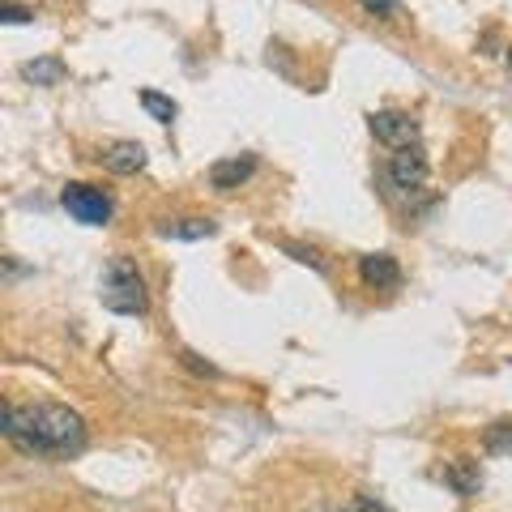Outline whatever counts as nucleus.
Here are the masks:
<instances>
[{
  "label": "nucleus",
  "mask_w": 512,
  "mask_h": 512,
  "mask_svg": "<svg viewBox=\"0 0 512 512\" xmlns=\"http://www.w3.org/2000/svg\"><path fill=\"white\" fill-rule=\"evenodd\" d=\"M508 64H512V47H508Z\"/></svg>",
  "instance_id": "6ab92c4d"
},
{
  "label": "nucleus",
  "mask_w": 512,
  "mask_h": 512,
  "mask_svg": "<svg viewBox=\"0 0 512 512\" xmlns=\"http://www.w3.org/2000/svg\"><path fill=\"white\" fill-rule=\"evenodd\" d=\"M286 252H291L299 265H312V269H320V274H325V261H320V252H316V248H303V244H286Z\"/></svg>",
  "instance_id": "2eb2a0df"
},
{
  "label": "nucleus",
  "mask_w": 512,
  "mask_h": 512,
  "mask_svg": "<svg viewBox=\"0 0 512 512\" xmlns=\"http://www.w3.org/2000/svg\"><path fill=\"white\" fill-rule=\"evenodd\" d=\"M99 299H103V308L116 312V316H146L150 291H146V278H141L137 261L111 256L107 269H103V282H99Z\"/></svg>",
  "instance_id": "f03ea898"
},
{
  "label": "nucleus",
  "mask_w": 512,
  "mask_h": 512,
  "mask_svg": "<svg viewBox=\"0 0 512 512\" xmlns=\"http://www.w3.org/2000/svg\"><path fill=\"white\" fill-rule=\"evenodd\" d=\"M359 278H363V286H372V291H397V286H402V265H397V256H389V252H367V256H359Z\"/></svg>",
  "instance_id": "423d86ee"
},
{
  "label": "nucleus",
  "mask_w": 512,
  "mask_h": 512,
  "mask_svg": "<svg viewBox=\"0 0 512 512\" xmlns=\"http://www.w3.org/2000/svg\"><path fill=\"white\" fill-rule=\"evenodd\" d=\"M64 60H56V56H43V60H30V64H22V77L26 82H35V86H60L64 82Z\"/></svg>",
  "instance_id": "9b49d317"
},
{
  "label": "nucleus",
  "mask_w": 512,
  "mask_h": 512,
  "mask_svg": "<svg viewBox=\"0 0 512 512\" xmlns=\"http://www.w3.org/2000/svg\"><path fill=\"white\" fill-rule=\"evenodd\" d=\"M427 171H431V163H427V150H423V146H402V150L389 158V180H393L397 188H406V192L423 188Z\"/></svg>",
  "instance_id": "39448f33"
},
{
  "label": "nucleus",
  "mask_w": 512,
  "mask_h": 512,
  "mask_svg": "<svg viewBox=\"0 0 512 512\" xmlns=\"http://www.w3.org/2000/svg\"><path fill=\"white\" fill-rule=\"evenodd\" d=\"M137 103L146 107L158 124H171L175 116H180V103L167 99V94H158V90H141V94H137Z\"/></svg>",
  "instance_id": "f8f14e48"
},
{
  "label": "nucleus",
  "mask_w": 512,
  "mask_h": 512,
  "mask_svg": "<svg viewBox=\"0 0 512 512\" xmlns=\"http://www.w3.org/2000/svg\"><path fill=\"white\" fill-rule=\"evenodd\" d=\"M103 167L111 175H137L146 167V146H141V141H116V146L103 154Z\"/></svg>",
  "instance_id": "6e6552de"
},
{
  "label": "nucleus",
  "mask_w": 512,
  "mask_h": 512,
  "mask_svg": "<svg viewBox=\"0 0 512 512\" xmlns=\"http://www.w3.org/2000/svg\"><path fill=\"white\" fill-rule=\"evenodd\" d=\"M367 13H376V18H389V13L397 9V0H363Z\"/></svg>",
  "instance_id": "f3484780"
},
{
  "label": "nucleus",
  "mask_w": 512,
  "mask_h": 512,
  "mask_svg": "<svg viewBox=\"0 0 512 512\" xmlns=\"http://www.w3.org/2000/svg\"><path fill=\"white\" fill-rule=\"evenodd\" d=\"M35 18V9H26V5H13V0H5L0 5V22H9V26H22V22H30Z\"/></svg>",
  "instance_id": "4468645a"
},
{
  "label": "nucleus",
  "mask_w": 512,
  "mask_h": 512,
  "mask_svg": "<svg viewBox=\"0 0 512 512\" xmlns=\"http://www.w3.org/2000/svg\"><path fill=\"white\" fill-rule=\"evenodd\" d=\"M256 175V154H231V158H218L210 167V188L214 192H231L239 184H248Z\"/></svg>",
  "instance_id": "0eeeda50"
},
{
  "label": "nucleus",
  "mask_w": 512,
  "mask_h": 512,
  "mask_svg": "<svg viewBox=\"0 0 512 512\" xmlns=\"http://www.w3.org/2000/svg\"><path fill=\"white\" fill-rule=\"evenodd\" d=\"M487 453H512V423H495L487 431Z\"/></svg>",
  "instance_id": "ddd939ff"
},
{
  "label": "nucleus",
  "mask_w": 512,
  "mask_h": 512,
  "mask_svg": "<svg viewBox=\"0 0 512 512\" xmlns=\"http://www.w3.org/2000/svg\"><path fill=\"white\" fill-rule=\"evenodd\" d=\"M367 128H372L376 141H384V146H393V150L419 146V120H414L410 111H372Z\"/></svg>",
  "instance_id": "20e7f679"
},
{
  "label": "nucleus",
  "mask_w": 512,
  "mask_h": 512,
  "mask_svg": "<svg viewBox=\"0 0 512 512\" xmlns=\"http://www.w3.org/2000/svg\"><path fill=\"white\" fill-rule=\"evenodd\" d=\"M180 359H184V367H188V372H197V376H218V367H214V363H205L201 355H192V350H184Z\"/></svg>",
  "instance_id": "dca6fc26"
},
{
  "label": "nucleus",
  "mask_w": 512,
  "mask_h": 512,
  "mask_svg": "<svg viewBox=\"0 0 512 512\" xmlns=\"http://www.w3.org/2000/svg\"><path fill=\"white\" fill-rule=\"evenodd\" d=\"M158 235H167V239H210V235H218V222L214 218H180V222H163Z\"/></svg>",
  "instance_id": "9d476101"
},
{
  "label": "nucleus",
  "mask_w": 512,
  "mask_h": 512,
  "mask_svg": "<svg viewBox=\"0 0 512 512\" xmlns=\"http://www.w3.org/2000/svg\"><path fill=\"white\" fill-rule=\"evenodd\" d=\"M444 483L453 487L457 495H478V487H483V474H478V461H470V457H461V461H453V466L444 470Z\"/></svg>",
  "instance_id": "1a4fd4ad"
},
{
  "label": "nucleus",
  "mask_w": 512,
  "mask_h": 512,
  "mask_svg": "<svg viewBox=\"0 0 512 512\" xmlns=\"http://www.w3.org/2000/svg\"><path fill=\"white\" fill-rule=\"evenodd\" d=\"M0 431H5V440L26 457L69 461L86 448V419L60 402H47V406L5 402V410H0Z\"/></svg>",
  "instance_id": "f257e3e1"
},
{
  "label": "nucleus",
  "mask_w": 512,
  "mask_h": 512,
  "mask_svg": "<svg viewBox=\"0 0 512 512\" xmlns=\"http://www.w3.org/2000/svg\"><path fill=\"white\" fill-rule=\"evenodd\" d=\"M333 512H342V508H333Z\"/></svg>",
  "instance_id": "aec40b11"
},
{
  "label": "nucleus",
  "mask_w": 512,
  "mask_h": 512,
  "mask_svg": "<svg viewBox=\"0 0 512 512\" xmlns=\"http://www.w3.org/2000/svg\"><path fill=\"white\" fill-rule=\"evenodd\" d=\"M60 205L69 210L73 222H82V227H107L111 214H116V205L103 188L94 184H64L60 188Z\"/></svg>",
  "instance_id": "7ed1b4c3"
},
{
  "label": "nucleus",
  "mask_w": 512,
  "mask_h": 512,
  "mask_svg": "<svg viewBox=\"0 0 512 512\" xmlns=\"http://www.w3.org/2000/svg\"><path fill=\"white\" fill-rule=\"evenodd\" d=\"M355 512H393V508H389V504H380L376 495H359V500H355Z\"/></svg>",
  "instance_id": "a211bd4d"
}]
</instances>
